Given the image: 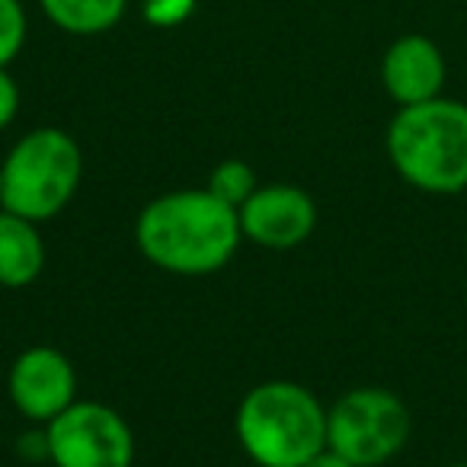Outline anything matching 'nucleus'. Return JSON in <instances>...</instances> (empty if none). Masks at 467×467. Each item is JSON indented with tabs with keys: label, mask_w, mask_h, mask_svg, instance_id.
<instances>
[{
	"label": "nucleus",
	"mask_w": 467,
	"mask_h": 467,
	"mask_svg": "<svg viewBox=\"0 0 467 467\" xmlns=\"http://www.w3.org/2000/svg\"><path fill=\"white\" fill-rule=\"evenodd\" d=\"M135 244L161 273L195 279L221 273L244 244V234L237 208L208 189H173L141 208Z\"/></svg>",
	"instance_id": "f257e3e1"
},
{
	"label": "nucleus",
	"mask_w": 467,
	"mask_h": 467,
	"mask_svg": "<svg viewBox=\"0 0 467 467\" xmlns=\"http://www.w3.org/2000/svg\"><path fill=\"white\" fill-rule=\"evenodd\" d=\"M388 161L407 186L426 195L467 189V103L435 97L400 106L384 135Z\"/></svg>",
	"instance_id": "f03ea898"
},
{
	"label": "nucleus",
	"mask_w": 467,
	"mask_h": 467,
	"mask_svg": "<svg viewBox=\"0 0 467 467\" xmlns=\"http://www.w3.org/2000/svg\"><path fill=\"white\" fill-rule=\"evenodd\" d=\"M244 454L260 467H305L327 448V407L295 381H263L234 416Z\"/></svg>",
	"instance_id": "7ed1b4c3"
},
{
	"label": "nucleus",
	"mask_w": 467,
	"mask_h": 467,
	"mask_svg": "<svg viewBox=\"0 0 467 467\" xmlns=\"http://www.w3.org/2000/svg\"><path fill=\"white\" fill-rule=\"evenodd\" d=\"M84 176V154L71 131L42 125L7 150L0 163V208L36 221H52L71 205Z\"/></svg>",
	"instance_id": "20e7f679"
},
{
	"label": "nucleus",
	"mask_w": 467,
	"mask_h": 467,
	"mask_svg": "<svg viewBox=\"0 0 467 467\" xmlns=\"http://www.w3.org/2000/svg\"><path fill=\"white\" fill-rule=\"evenodd\" d=\"M407 403L388 388H352L327 410V448L356 467H378L410 441Z\"/></svg>",
	"instance_id": "39448f33"
},
{
	"label": "nucleus",
	"mask_w": 467,
	"mask_h": 467,
	"mask_svg": "<svg viewBox=\"0 0 467 467\" xmlns=\"http://www.w3.org/2000/svg\"><path fill=\"white\" fill-rule=\"evenodd\" d=\"M48 461L55 467H131L135 432L119 410L97 400H74L46 422Z\"/></svg>",
	"instance_id": "423d86ee"
},
{
	"label": "nucleus",
	"mask_w": 467,
	"mask_h": 467,
	"mask_svg": "<svg viewBox=\"0 0 467 467\" xmlns=\"http://www.w3.org/2000/svg\"><path fill=\"white\" fill-rule=\"evenodd\" d=\"M244 241L263 250H295L311 241L317 227V202L295 182H266L237 208Z\"/></svg>",
	"instance_id": "0eeeda50"
},
{
	"label": "nucleus",
	"mask_w": 467,
	"mask_h": 467,
	"mask_svg": "<svg viewBox=\"0 0 467 467\" xmlns=\"http://www.w3.org/2000/svg\"><path fill=\"white\" fill-rule=\"evenodd\" d=\"M7 394L26 420L46 426L78 400V368L55 346H29L10 365Z\"/></svg>",
	"instance_id": "6e6552de"
},
{
	"label": "nucleus",
	"mask_w": 467,
	"mask_h": 467,
	"mask_svg": "<svg viewBox=\"0 0 467 467\" xmlns=\"http://www.w3.org/2000/svg\"><path fill=\"white\" fill-rule=\"evenodd\" d=\"M445 80L448 61L429 36H400L381 58V87L397 106H416L441 97Z\"/></svg>",
	"instance_id": "1a4fd4ad"
},
{
	"label": "nucleus",
	"mask_w": 467,
	"mask_h": 467,
	"mask_svg": "<svg viewBox=\"0 0 467 467\" xmlns=\"http://www.w3.org/2000/svg\"><path fill=\"white\" fill-rule=\"evenodd\" d=\"M46 269L39 224L0 208V288H26Z\"/></svg>",
	"instance_id": "9d476101"
},
{
	"label": "nucleus",
	"mask_w": 467,
	"mask_h": 467,
	"mask_svg": "<svg viewBox=\"0 0 467 467\" xmlns=\"http://www.w3.org/2000/svg\"><path fill=\"white\" fill-rule=\"evenodd\" d=\"M52 26L67 36H103L122 23L129 0H39Z\"/></svg>",
	"instance_id": "9b49d317"
},
{
	"label": "nucleus",
	"mask_w": 467,
	"mask_h": 467,
	"mask_svg": "<svg viewBox=\"0 0 467 467\" xmlns=\"http://www.w3.org/2000/svg\"><path fill=\"white\" fill-rule=\"evenodd\" d=\"M260 186V180H256L254 167L244 161H221L218 167L208 173V192L214 195V199H221L224 205L231 208H241L244 202L254 195V189Z\"/></svg>",
	"instance_id": "f8f14e48"
},
{
	"label": "nucleus",
	"mask_w": 467,
	"mask_h": 467,
	"mask_svg": "<svg viewBox=\"0 0 467 467\" xmlns=\"http://www.w3.org/2000/svg\"><path fill=\"white\" fill-rule=\"evenodd\" d=\"M29 36V20L23 0H0V67H10L20 58Z\"/></svg>",
	"instance_id": "ddd939ff"
},
{
	"label": "nucleus",
	"mask_w": 467,
	"mask_h": 467,
	"mask_svg": "<svg viewBox=\"0 0 467 467\" xmlns=\"http://www.w3.org/2000/svg\"><path fill=\"white\" fill-rule=\"evenodd\" d=\"M199 7V0H141V16L154 29H176Z\"/></svg>",
	"instance_id": "4468645a"
},
{
	"label": "nucleus",
	"mask_w": 467,
	"mask_h": 467,
	"mask_svg": "<svg viewBox=\"0 0 467 467\" xmlns=\"http://www.w3.org/2000/svg\"><path fill=\"white\" fill-rule=\"evenodd\" d=\"M20 112V87L7 67H0V131L10 129Z\"/></svg>",
	"instance_id": "2eb2a0df"
},
{
	"label": "nucleus",
	"mask_w": 467,
	"mask_h": 467,
	"mask_svg": "<svg viewBox=\"0 0 467 467\" xmlns=\"http://www.w3.org/2000/svg\"><path fill=\"white\" fill-rule=\"evenodd\" d=\"M20 454L23 458H33V461H48V435H46V426L39 432H26L20 435Z\"/></svg>",
	"instance_id": "dca6fc26"
},
{
	"label": "nucleus",
	"mask_w": 467,
	"mask_h": 467,
	"mask_svg": "<svg viewBox=\"0 0 467 467\" xmlns=\"http://www.w3.org/2000/svg\"><path fill=\"white\" fill-rule=\"evenodd\" d=\"M305 467H356V464H352V461H346L343 454H337L333 448H324V451L314 454Z\"/></svg>",
	"instance_id": "f3484780"
},
{
	"label": "nucleus",
	"mask_w": 467,
	"mask_h": 467,
	"mask_svg": "<svg viewBox=\"0 0 467 467\" xmlns=\"http://www.w3.org/2000/svg\"><path fill=\"white\" fill-rule=\"evenodd\" d=\"M448 467H467V461H458V464H448Z\"/></svg>",
	"instance_id": "a211bd4d"
}]
</instances>
